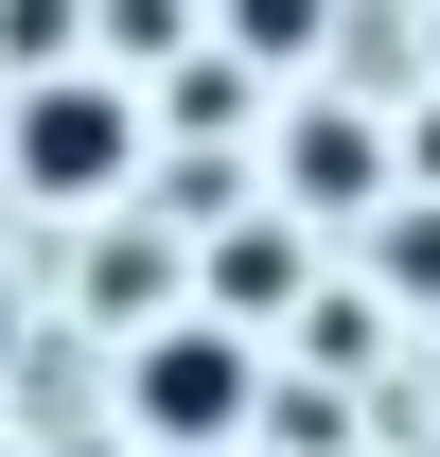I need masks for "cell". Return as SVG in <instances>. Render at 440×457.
Listing matches in <instances>:
<instances>
[{"mask_svg": "<svg viewBox=\"0 0 440 457\" xmlns=\"http://www.w3.org/2000/svg\"><path fill=\"white\" fill-rule=\"evenodd\" d=\"M123 404H141V440L229 457V440H247V404H265V370H247V317H176V335H141Z\"/></svg>", "mask_w": 440, "mask_h": 457, "instance_id": "obj_1", "label": "cell"}, {"mask_svg": "<svg viewBox=\"0 0 440 457\" xmlns=\"http://www.w3.org/2000/svg\"><path fill=\"white\" fill-rule=\"evenodd\" d=\"M123 159H141V106H123L106 71H71V88H36V106H18V194L89 212V194H123Z\"/></svg>", "mask_w": 440, "mask_h": 457, "instance_id": "obj_2", "label": "cell"}, {"mask_svg": "<svg viewBox=\"0 0 440 457\" xmlns=\"http://www.w3.org/2000/svg\"><path fill=\"white\" fill-rule=\"evenodd\" d=\"M194 299H212V317H282V299H300V228H229L212 264H194Z\"/></svg>", "mask_w": 440, "mask_h": 457, "instance_id": "obj_3", "label": "cell"}, {"mask_svg": "<svg viewBox=\"0 0 440 457\" xmlns=\"http://www.w3.org/2000/svg\"><path fill=\"white\" fill-rule=\"evenodd\" d=\"M282 176H300L317 212H352V194H387V141H370V123H352V106H317V123H300V141H282Z\"/></svg>", "mask_w": 440, "mask_h": 457, "instance_id": "obj_4", "label": "cell"}, {"mask_svg": "<svg viewBox=\"0 0 440 457\" xmlns=\"http://www.w3.org/2000/svg\"><path fill=\"white\" fill-rule=\"evenodd\" d=\"M229 54H317V0H212Z\"/></svg>", "mask_w": 440, "mask_h": 457, "instance_id": "obj_5", "label": "cell"}, {"mask_svg": "<svg viewBox=\"0 0 440 457\" xmlns=\"http://www.w3.org/2000/svg\"><path fill=\"white\" fill-rule=\"evenodd\" d=\"M370 264H387L405 299H440V212H387V228H370Z\"/></svg>", "mask_w": 440, "mask_h": 457, "instance_id": "obj_6", "label": "cell"}]
</instances>
